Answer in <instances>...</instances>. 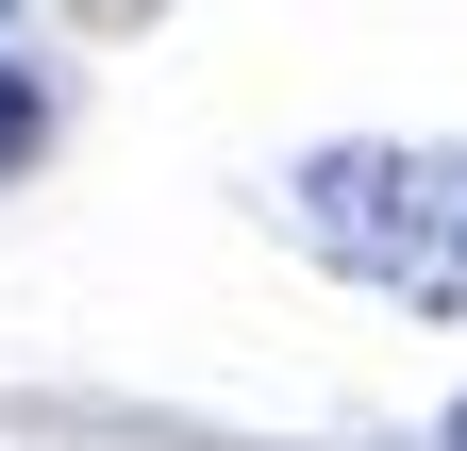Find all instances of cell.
I'll use <instances>...</instances> for the list:
<instances>
[{"instance_id":"cell-1","label":"cell","mask_w":467,"mask_h":451,"mask_svg":"<svg viewBox=\"0 0 467 451\" xmlns=\"http://www.w3.org/2000/svg\"><path fill=\"white\" fill-rule=\"evenodd\" d=\"M284 235L350 285L418 301V318H467V151H400V134H334L284 167Z\"/></svg>"},{"instance_id":"cell-2","label":"cell","mask_w":467,"mask_h":451,"mask_svg":"<svg viewBox=\"0 0 467 451\" xmlns=\"http://www.w3.org/2000/svg\"><path fill=\"white\" fill-rule=\"evenodd\" d=\"M34 151H50V84L0 50V167H34Z\"/></svg>"},{"instance_id":"cell-3","label":"cell","mask_w":467,"mask_h":451,"mask_svg":"<svg viewBox=\"0 0 467 451\" xmlns=\"http://www.w3.org/2000/svg\"><path fill=\"white\" fill-rule=\"evenodd\" d=\"M451 451H467V402H451Z\"/></svg>"},{"instance_id":"cell-4","label":"cell","mask_w":467,"mask_h":451,"mask_svg":"<svg viewBox=\"0 0 467 451\" xmlns=\"http://www.w3.org/2000/svg\"><path fill=\"white\" fill-rule=\"evenodd\" d=\"M0 17H17V0H0Z\"/></svg>"}]
</instances>
